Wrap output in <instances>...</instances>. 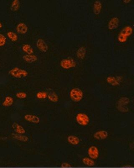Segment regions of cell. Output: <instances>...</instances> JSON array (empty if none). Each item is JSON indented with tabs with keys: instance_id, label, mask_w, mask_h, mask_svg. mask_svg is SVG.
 Masks as SVG:
<instances>
[{
	"instance_id": "23",
	"label": "cell",
	"mask_w": 134,
	"mask_h": 168,
	"mask_svg": "<svg viewBox=\"0 0 134 168\" xmlns=\"http://www.w3.org/2000/svg\"><path fill=\"white\" fill-rule=\"evenodd\" d=\"M7 35L8 37L11 41H14V42H15L18 39V36L17 34L15 32H13L10 31L9 32L7 33Z\"/></svg>"
},
{
	"instance_id": "2",
	"label": "cell",
	"mask_w": 134,
	"mask_h": 168,
	"mask_svg": "<svg viewBox=\"0 0 134 168\" xmlns=\"http://www.w3.org/2000/svg\"><path fill=\"white\" fill-rule=\"evenodd\" d=\"M9 73L11 75L16 78H21L22 77H25L28 75V72L26 70L17 67L10 70Z\"/></svg>"
},
{
	"instance_id": "10",
	"label": "cell",
	"mask_w": 134,
	"mask_h": 168,
	"mask_svg": "<svg viewBox=\"0 0 134 168\" xmlns=\"http://www.w3.org/2000/svg\"><path fill=\"white\" fill-rule=\"evenodd\" d=\"M12 128L16 134H22L25 133L26 131L23 126L18 124L17 123L14 122L12 124Z\"/></svg>"
},
{
	"instance_id": "26",
	"label": "cell",
	"mask_w": 134,
	"mask_h": 168,
	"mask_svg": "<svg viewBox=\"0 0 134 168\" xmlns=\"http://www.w3.org/2000/svg\"><path fill=\"white\" fill-rule=\"evenodd\" d=\"M7 38L3 34H0V47L3 46L6 44Z\"/></svg>"
},
{
	"instance_id": "25",
	"label": "cell",
	"mask_w": 134,
	"mask_h": 168,
	"mask_svg": "<svg viewBox=\"0 0 134 168\" xmlns=\"http://www.w3.org/2000/svg\"><path fill=\"white\" fill-rule=\"evenodd\" d=\"M37 98L39 99H46L47 97V93L45 92L40 91L37 93Z\"/></svg>"
},
{
	"instance_id": "18",
	"label": "cell",
	"mask_w": 134,
	"mask_h": 168,
	"mask_svg": "<svg viewBox=\"0 0 134 168\" xmlns=\"http://www.w3.org/2000/svg\"><path fill=\"white\" fill-rule=\"evenodd\" d=\"M133 32V29L131 26H126L122 30L121 32L120 33L128 37V36H130L132 34Z\"/></svg>"
},
{
	"instance_id": "30",
	"label": "cell",
	"mask_w": 134,
	"mask_h": 168,
	"mask_svg": "<svg viewBox=\"0 0 134 168\" xmlns=\"http://www.w3.org/2000/svg\"><path fill=\"white\" fill-rule=\"evenodd\" d=\"M131 1H130V0H126V1H124V2H125V3H129L130 2H131Z\"/></svg>"
},
{
	"instance_id": "8",
	"label": "cell",
	"mask_w": 134,
	"mask_h": 168,
	"mask_svg": "<svg viewBox=\"0 0 134 168\" xmlns=\"http://www.w3.org/2000/svg\"><path fill=\"white\" fill-rule=\"evenodd\" d=\"M119 22L120 20L117 17L113 18L109 21L108 24V28L110 30L115 29L119 25Z\"/></svg>"
},
{
	"instance_id": "19",
	"label": "cell",
	"mask_w": 134,
	"mask_h": 168,
	"mask_svg": "<svg viewBox=\"0 0 134 168\" xmlns=\"http://www.w3.org/2000/svg\"><path fill=\"white\" fill-rule=\"evenodd\" d=\"M14 99L10 96H7L5 98L4 101L3 103V106L5 107H9L12 106L14 103Z\"/></svg>"
},
{
	"instance_id": "16",
	"label": "cell",
	"mask_w": 134,
	"mask_h": 168,
	"mask_svg": "<svg viewBox=\"0 0 134 168\" xmlns=\"http://www.w3.org/2000/svg\"><path fill=\"white\" fill-rule=\"evenodd\" d=\"M86 54V49L83 46L81 47L77 51V56L78 58L81 59H83Z\"/></svg>"
},
{
	"instance_id": "3",
	"label": "cell",
	"mask_w": 134,
	"mask_h": 168,
	"mask_svg": "<svg viewBox=\"0 0 134 168\" xmlns=\"http://www.w3.org/2000/svg\"><path fill=\"white\" fill-rule=\"evenodd\" d=\"M77 122L82 126H86L89 124L90 122L89 116L86 114L83 113H78L76 117Z\"/></svg>"
},
{
	"instance_id": "20",
	"label": "cell",
	"mask_w": 134,
	"mask_h": 168,
	"mask_svg": "<svg viewBox=\"0 0 134 168\" xmlns=\"http://www.w3.org/2000/svg\"><path fill=\"white\" fill-rule=\"evenodd\" d=\"M107 82L110 85L113 86H117L120 85V82L115 77H108L106 79Z\"/></svg>"
},
{
	"instance_id": "22",
	"label": "cell",
	"mask_w": 134,
	"mask_h": 168,
	"mask_svg": "<svg viewBox=\"0 0 134 168\" xmlns=\"http://www.w3.org/2000/svg\"><path fill=\"white\" fill-rule=\"evenodd\" d=\"M20 7V1L18 0H14L12 2L11 6V9L13 11L18 10Z\"/></svg>"
},
{
	"instance_id": "28",
	"label": "cell",
	"mask_w": 134,
	"mask_h": 168,
	"mask_svg": "<svg viewBox=\"0 0 134 168\" xmlns=\"http://www.w3.org/2000/svg\"><path fill=\"white\" fill-rule=\"evenodd\" d=\"M17 98L19 99H24L27 97V94L26 93L23 92H20L17 93L16 94Z\"/></svg>"
},
{
	"instance_id": "15",
	"label": "cell",
	"mask_w": 134,
	"mask_h": 168,
	"mask_svg": "<svg viewBox=\"0 0 134 168\" xmlns=\"http://www.w3.org/2000/svg\"><path fill=\"white\" fill-rule=\"evenodd\" d=\"M23 59L27 62L32 63L37 61V57L34 55L27 54L24 56Z\"/></svg>"
},
{
	"instance_id": "17",
	"label": "cell",
	"mask_w": 134,
	"mask_h": 168,
	"mask_svg": "<svg viewBox=\"0 0 134 168\" xmlns=\"http://www.w3.org/2000/svg\"><path fill=\"white\" fill-rule=\"evenodd\" d=\"M12 136L15 139L19 140V141H22V142H27L29 140V138L27 136L23 135L22 134L13 133L12 134Z\"/></svg>"
},
{
	"instance_id": "5",
	"label": "cell",
	"mask_w": 134,
	"mask_h": 168,
	"mask_svg": "<svg viewBox=\"0 0 134 168\" xmlns=\"http://www.w3.org/2000/svg\"><path fill=\"white\" fill-rule=\"evenodd\" d=\"M88 154L91 159H96L99 156V150L95 146H91L88 149Z\"/></svg>"
},
{
	"instance_id": "4",
	"label": "cell",
	"mask_w": 134,
	"mask_h": 168,
	"mask_svg": "<svg viewBox=\"0 0 134 168\" xmlns=\"http://www.w3.org/2000/svg\"><path fill=\"white\" fill-rule=\"evenodd\" d=\"M60 66L63 69H69L76 67V64L74 59H62L60 62Z\"/></svg>"
},
{
	"instance_id": "1",
	"label": "cell",
	"mask_w": 134,
	"mask_h": 168,
	"mask_svg": "<svg viewBox=\"0 0 134 168\" xmlns=\"http://www.w3.org/2000/svg\"><path fill=\"white\" fill-rule=\"evenodd\" d=\"M83 94L82 91L78 88L72 89L70 93V99L73 101L78 102L82 99Z\"/></svg>"
},
{
	"instance_id": "27",
	"label": "cell",
	"mask_w": 134,
	"mask_h": 168,
	"mask_svg": "<svg viewBox=\"0 0 134 168\" xmlns=\"http://www.w3.org/2000/svg\"><path fill=\"white\" fill-rule=\"evenodd\" d=\"M127 37L122 34L120 33L118 35V40L121 42H125L127 41Z\"/></svg>"
},
{
	"instance_id": "11",
	"label": "cell",
	"mask_w": 134,
	"mask_h": 168,
	"mask_svg": "<svg viewBox=\"0 0 134 168\" xmlns=\"http://www.w3.org/2000/svg\"><path fill=\"white\" fill-rule=\"evenodd\" d=\"M17 32L20 34H25L28 31V27L24 23L21 22L17 25Z\"/></svg>"
},
{
	"instance_id": "31",
	"label": "cell",
	"mask_w": 134,
	"mask_h": 168,
	"mask_svg": "<svg viewBox=\"0 0 134 168\" xmlns=\"http://www.w3.org/2000/svg\"><path fill=\"white\" fill-rule=\"evenodd\" d=\"M3 27V24L1 23L0 22V28H1Z\"/></svg>"
},
{
	"instance_id": "29",
	"label": "cell",
	"mask_w": 134,
	"mask_h": 168,
	"mask_svg": "<svg viewBox=\"0 0 134 168\" xmlns=\"http://www.w3.org/2000/svg\"><path fill=\"white\" fill-rule=\"evenodd\" d=\"M70 165L67 163H63V164H62V167H70Z\"/></svg>"
},
{
	"instance_id": "9",
	"label": "cell",
	"mask_w": 134,
	"mask_h": 168,
	"mask_svg": "<svg viewBox=\"0 0 134 168\" xmlns=\"http://www.w3.org/2000/svg\"><path fill=\"white\" fill-rule=\"evenodd\" d=\"M24 119L30 122L38 124L40 122V118L38 116L32 114H26L24 116Z\"/></svg>"
},
{
	"instance_id": "24",
	"label": "cell",
	"mask_w": 134,
	"mask_h": 168,
	"mask_svg": "<svg viewBox=\"0 0 134 168\" xmlns=\"http://www.w3.org/2000/svg\"><path fill=\"white\" fill-rule=\"evenodd\" d=\"M83 162L85 165L90 167H92L95 164V162L91 158L85 157L83 159Z\"/></svg>"
},
{
	"instance_id": "33",
	"label": "cell",
	"mask_w": 134,
	"mask_h": 168,
	"mask_svg": "<svg viewBox=\"0 0 134 168\" xmlns=\"http://www.w3.org/2000/svg\"><path fill=\"white\" fill-rule=\"evenodd\" d=\"M0 67H1V63H0Z\"/></svg>"
},
{
	"instance_id": "13",
	"label": "cell",
	"mask_w": 134,
	"mask_h": 168,
	"mask_svg": "<svg viewBox=\"0 0 134 168\" xmlns=\"http://www.w3.org/2000/svg\"><path fill=\"white\" fill-rule=\"evenodd\" d=\"M102 9V3L100 1H97L94 2L93 4V12L96 15H99Z\"/></svg>"
},
{
	"instance_id": "7",
	"label": "cell",
	"mask_w": 134,
	"mask_h": 168,
	"mask_svg": "<svg viewBox=\"0 0 134 168\" xmlns=\"http://www.w3.org/2000/svg\"><path fill=\"white\" fill-rule=\"evenodd\" d=\"M37 46L40 51L46 52L48 49V47L47 43L42 38H39L37 41Z\"/></svg>"
},
{
	"instance_id": "14",
	"label": "cell",
	"mask_w": 134,
	"mask_h": 168,
	"mask_svg": "<svg viewBox=\"0 0 134 168\" xmlns=\"http://www.w3.org/2000/svg\"><path fill=\"white\" fill-rule=\"evenodd\" d=\"M67 140L69 143H70L71 145H74V146L78 145L80 142V140L79 138L75 135H70L68 137Z\"/></svg>"
},
{
	"instance_id": "6",
	"label": "cell",
	"mask_w": 134,
	"mask_h": 168,
	"mask_svg": "<svg viewBox=\"0 0 134 168\" xmlns=\"http://www.w3.org/2000/svg\"><path fill=\"white\" fill-rule=\"evenodd\" d=\"M108 132L105 130H99L96 132L94 134L93 137L94 138L98 140H103L107 138L108 137Z\"/></svg>"
},
{
	"instance_id": "12",
	"label": "cell",
	"mask_w": 134,
	"mask_h": 168,
	"mask_svg": "<svg viewBox=\"0 0 134 168\" xmlns=\"http://www.w3.org/2000/svg\"><path fill=\"white\" fill-rule=\"evenodd\" d=\"M47 98L52 102H57L59 100V98L57 94L52 90H50L47 93Z\"/></svg>"
},
{
	"instance_id": "21",
	"label": "cell",
	"mask_w": 134,
	"mask_h": 168,
	"mask_svg": "<svg viewBox=\"0 0 134 168\" xmlns=\"http://www.w3.org/2000/svg\"><path fill=\"white\" fill-rule=\"evenodd\" d=\"M22 50L28 54H32L34 53V50L32 47L29 44H24L22 48Z\"/></svg>"
},
{
	"instance_id": "32",
	"label": "cell",
	"mask_w": 134,
	"mask_h": 168,
	"mask_svg": "<svg viewBox=\"0 0 134 168\" xmlns=\"http://www.w3.org/2000/svg\"><path fill=\"white\" fill-rule=\"evenodd\" d=\"M129 168V167H128V168H127V167H126V168Z\"/></svg>"
}]
</instances>
